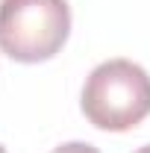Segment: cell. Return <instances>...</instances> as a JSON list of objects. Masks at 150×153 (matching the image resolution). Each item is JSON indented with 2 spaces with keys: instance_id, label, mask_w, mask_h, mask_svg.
<instances>
[{
  "instance_id": "obj_5",
  "label": "cell",
  "mask_w": 150,
  "mask_h": 153,
  "mask_svg": "<svg viewBox=\"0 0 150 153\" xmlns=\"http://www.w3.org/2000/svg\"><path fill=\"white\" fill-rule=\"evenodd\" d=\"M0 153H6V150H3V147H0Z\"/></svg>"
},
{
  "instance_id": "obj_1",
  "label": "cell",
  "mask_w": 150,
  "mask_h": 153,
  "mask_svg": "<svg viewBox=\"0 0 150 153\" xmlns=\"http://www.w3.org/2000/svg\"><path fill=\"white\" fill-rule=\"evenodd\" d=\"M82 112L97 130L127 133L150 115V76L130 59L97 65L82 85Z\"/></svg>"
},
{
  "instance_id": "obj_3",
  "label": "cell",
  "mask_w": 150,
  "mask_h": 153,
  "mask_svg": "<svg viewBox=\"0 0 150 153\" xmlns=\"http://www.w3.org/2000/svg\"><path fill=\"white\" fill-rule=\"evenodd\" d=\"M53 153H100V150L85 144V141H68V144H59Z\"/></svg>"
},
{
  "instance_id": "obj_4",
  "label": "cell",
  "mask_w": 150,
  "mask_h": 153,
  "mask_svg": "<svg viewBox=\"0 0 150 153\" xmlns=\"http://www.w3.org/2000/svg\"><path fill=\"white\" fill-rule=\"evenodd\" d=\"M135 153H150V144H144V147H138Z\"/></svg>"
},
{
  "instance_id": "obj_2",
  "label": "cell",
  "mask_w": 150,
  "mask_h": 153,
  "mask_svg": "<svg viewBox=\"0 0 150 153\" xmlns=\"http://www.w3.org/2000/svg\"><path fill=\"white\" fill-rule=\"evenodd\" d=\"M71 33L65 0H0V50L15 62H44L62 50Z\"/></svg>"
}]
</instances>
